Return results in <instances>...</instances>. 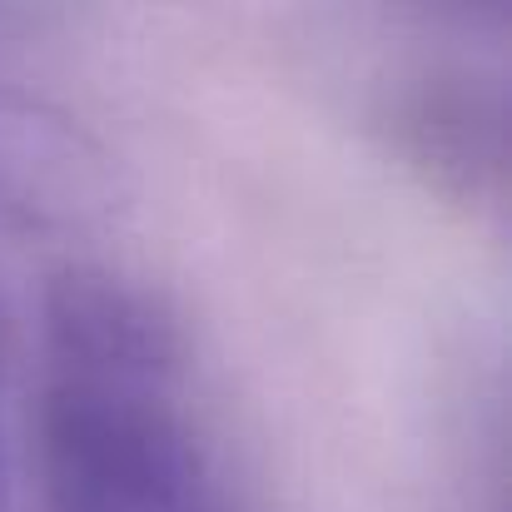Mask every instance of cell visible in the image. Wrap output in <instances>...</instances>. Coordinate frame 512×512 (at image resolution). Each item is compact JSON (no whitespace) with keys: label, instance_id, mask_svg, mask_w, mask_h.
<instances>
[{"label":"cell","instance_id":"2","mask_svg":"<svg viewBox=\"0 0 512 512\" xmlns=\"http://www.w3.org/2000/svg\"><path fill=\"white\" fill-rule=\"evenodd\" d=\"M0 383H5V324H0ZM0 478H5V443H0Z\"/></svg>","mask_w":512,"mask_h":512},{"label":"cell","instance_id":"1","mask_svg":"<svg viewBox=\"0 0 512 512\" xmlns=\"http://www.w3.org/2000/svg\"><path fill=\"white\" fill-rule=\"evenodd\" d=\"M35 463L50 512H229L170 304L105 264L40 299Z\"/></svg>","mask_w":512,"mask_h":512}]
</instances>
